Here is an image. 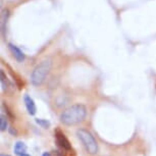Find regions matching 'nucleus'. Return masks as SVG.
<instances>
[{"label": "nucleus", "mask_w": 156, "mask_h": 156, "mask_svg": "<svg viewBox=\"0 0 156 156\" xmlns=\"http://www.w3.org/2000/svg\"><path fill=\"white\" fill-rule=\"evenodd\" d=\"M0 75H1V86H2V90L5 91V90H7V86L9 85V83H8V81H7V78H6V76H5V73L3 70L1 69V72H0Z\"/></svg>", "instance_id": "nucleus-8"}, {"label": "nucleus", "mask_w": 156, "mask_h": 156, "mask_svg": "<svg viewBox=\"0 0 156 156\" xmlns=\"http://www.w3.org/2000/svg\"><path fill=\"white\" fill-rule=\"evenodd\" d=\"M20 156H30V155H28V154H23V155H20Z\"/></svg>", "instance_id": "nucleus-12"}, {"label": "nucleus", "mask_w": 156, "mask_h": 156, "mask_svg": "<svg viewBox=\"0 0 156 156\" xmlns=\"http://www.w3.org/2000/svg\"><path fill=\"white\" fill-rule=\"evenodd\" d=\"M79 139L81 140V142L83 143L84 147L90 154H96L98 151V144H97L95 138L92 136V134L90 132L86 131V129H80L76 132Z\"/></svg>", "instance_id": "nucleus-3"}, {"label": "nucleus", "mask_w": 156, "mask_h": 156, "mask_svg": "<svg viewBox=\"0 0 156 156\" xmlns=\"http://www.w3.org/2000/svg\"><path fill=\"white\" fill-rule=\"evenodd\" d=\"M87 113L86 107L83 104H75L61 113L60 120L66 126H73L81 122Z\"/></svg>", "instance_id": "nucleus-1"}, {"label": "nucleus", "mask_w": 156, "mask_h": 156, "mask_svg": "<svg viewBox=\"0 0 156 156\" xmlns=\"http://www.w3.org/2000/svg\"><path fill=\"white\" fill-rule=\"evenodd\" d=\"M52 66L51 59H45L35 67L31 75V81L35 86H39L44 82L46 76L48 75L50 69Z\"/></svg>", "instance_id": "nucleus-2"}, {"label": "nucleus", "mask_w": 156, "mask_h": 156, "mask_svg": "<svg viewBox=\"0 0 156 156\" xmlns=\"http://www.w3.org/2000/svg\"><path fill=\"white\" fill-rule=\"evenodd\" d=\"M55 139H56L57 144L63 150H70L72 149V145H70L69 141L67 140L66 135H64L61 131H59V129H56V132H55Z\"/></svg>", "instance_id": "nucleus-4"}, {"label": "nucleus", "mask_w": 156, "mask_h": 156, "mask_svg": "<svg viewBox=\"0 0 156 156\" xmlns=\"http://www.w3.org/2000/svg\"><path fill=\"white\" fill-rule=\"evenodd\" d=\"M36 122L38 125H40L42 128L44 129H48L49 128V126H50V122H48V120H46V119H36Z\"/></svg>", "instance_id": "nucleus-10"}, {"label": "nucleus", "mask_w": 156, "mask_h": 156, "mask_svg": "<svg viewBox=\"0 0 156 156\" xmlns=\"http://www.w3.org/2000/svg\"><path fill=\"white\" fill-rule=\"evenodd\" d=\"M26 150H27V146L23 142H16V145H14V152L17 155H23L26 154Z\"/></svg>", "instance_id": "nucleus-7"}, {"label": "nucleus", "mask_w": 156, "mask_h": 156, "mask_svg": "<svg viewBox=\"0 0 156 156\" xmlns=\"http://www.w3.org/2000/svg\"><path fill=\"white\" fill-rule=\"evenodd\" d=\"M6 129H7V119L5 115L1 114V116H0V129H1V132H4Z\"/></svg>", "instance_id": "nucleus-9"}, {"label": "nucleus", "mask_w": 156, "mask_h": 156, "mask_svg": "<svg viewBox=\"0 0 156 156\" xmlns=\"http://www.w3.org/2000/svg\"><path fill=\"white\" fill-rule=\"evenodd\" d=\"M8 48H9V50L11 51V53H12V55L14 56V58L20 61V62H22V61L25 60V54L23 53V51L20 50V48H17V47L16 45H13V44H8Z\"/></svg>", "instance_id": "nucleus-5"}, {"label": "nucleus", "mask_w": 156, "mask_h": 156, "mask_svg": "<svg viewBox=\"0 0 156 156\" xmlns=\"http://www.w3.org/2000/svg\"><path fill=\"white\" fill-rule=\"evenodd\" d=\"M1 156H9V155H4V154H2Z\"/></svg>", "instance_id": "nucleus-13"}, {"label": "nucleus", "mask_w": 156, "mask_h": 156, "mask_svg": "<svg viewBox=\"0 0 156 156\" xmlns=\"http://www.w3.org/2000/svg\"><path fill=\"white\" fill-rule=\"evenodd\" d=\"M42 156H51V155H50V153H48V152H45V153H43Z\"/></svg>", "instance_id": "nucleus-11"}, {"label": "nucleus", "mask_w": 156, "mask_h": 156, "mask_svg": "<svg viewBox=\"0 0 156 156\" xmlns=\"http://www.w3.org/2000/svg\"><path fill=\"white\" fill-rule=\"evenodd\" d=\"M25 104H26V107H27V110L28 112L31 114V115H34L37 111V108H36V104H35L34 100L31 98L29 95H26L25 96Z\"/></svg>", "instance_id": "nucleus-6"}]
</instances>
